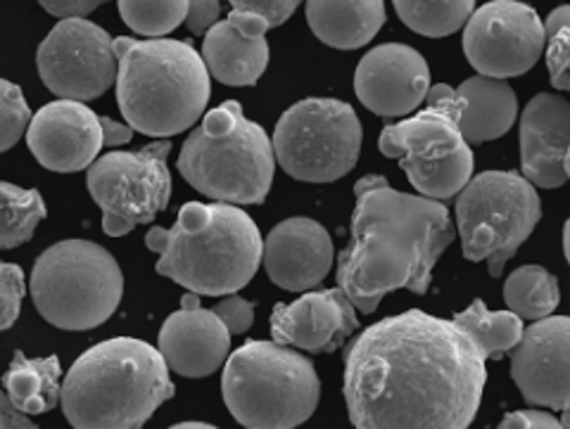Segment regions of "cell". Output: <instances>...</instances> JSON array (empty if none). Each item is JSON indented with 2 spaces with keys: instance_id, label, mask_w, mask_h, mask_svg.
Wrapping results in <instances>:
<instances>
[{
  "instance_id": "6da1fadb",
  "label": "cell",
  "mask_w": 570,
  "mask_h": 429,
  "mask_svg": "<svg viewBox=\"0 0 570 429\" xmlns=\"http://www.w3.org/2000/svg\"><path fill=\"white\" fill-rule=\"evenodd\" d=\"M485 361L454 320L419 309L383 318L345 353L350 420L354 429H469Z\"/></svg>"
},
{
  "instance_id": "7a4b0ae2",
  "label": "cell",
  "mask_w": 570,
  "mask_h": 429,
  "mask_svg": "<svg viewBox=\"0 0 570 429\" xmlns=\"http://www.w3.org/2000/svg\"><path fill=\"white\" fill-rule=\"evenodd\" d=\"M352 242L337 257V285L362 313L387 292L425 295L433 266L454 242L450 209L438 200L392 190L383 176L354 186Z\"/></svg>"
},
{
  "instance_id": "3957f363",
  "label": "cell",
  "mask_w": 570,
  "mask_h": 429,
  "mask_svg": "<svg viewBox=\"0 0 570 429\" xmlns=\"http://www.w3.org/2000/svg\"><path fill=\"white\" fill-rule=\"evenodd\" d=\"M146 245L159 255L155 271L193 295H236L255 278L264 242L257 223L226 202H188L176 223L150 228Z\"/></svg>"
},
{
  "instance_id": "277c9868",
  "label": "cell",
  "mask_w": 570,
  "mask_h": 429,
  "mask_svg": "<svg viewBox=\"0 0 570 429\" xmlns=\"http://www.w3.org/2000/svg\"><path fill=\"white\" fill-rule=\"evenodd\" d=\"M171 397L174 382L159 349L115 337L69 368L60 403L75 429H142Z\"/></svg>"
},
{
  "instance_id": "5b68a950",
  "label": "cell",
  "mask_w": 570,
  "mask_h": 429,
  "mask_svg": "<svg viewBox=\"0 0 570 429\" xmlns=\"http://www.w3.org/2000/svg\"><path fill=\"white\" fill-rule=\"evenodd\" d=\"M117 102L129 127L150 138H171L198 121L212 96L203 56L186 41L129 36L115 39Z\"/></svg>"
},
{
  "instance_id": "8992f818",
  "label": "cell",
  "mask_w": 570,
  "mask_h": 429,
  "mask_svg": "<svg viewBox=\"0 0 570 429\" xmlns=\"http://www.w3.org/2000/svg\"><path fill=\"white\" fill-rule=\"evenodd\" d=\"M178 171L198 192L226 204H262L272 190L276 154L272 138L243 114L236 100L203 117L181 148Z\"/></svg>"
},
{
  "instance_id": "52a82bcc",
  "label": "cell",
  "mask_w": 570,
  "mask_h": 429,
  "mask_svg": "<svg viewBox=\"0 0 570 429\" xmlns=\"http://www.w3.org/2000/svg\"><path fill=\"white\" fill-rule=\"evenodd\" d=\"M222 395L245 429H295L314 416L321 385L305 353L276 342H247L228 356Z\"/></svg>"
},
{
  "instance_id": "ba28073f",
  "label": "cell",
  "mask_w": 570,
  "mask_h": 429,
  "mask_svg": "<svg viewBox=\"0 0 570 429\" xmlns=\"http://www.w3.org/2000/svg\"><path fill=\"white\" fill-rule=\"evenodd\" d=\"M29 295L50 326L83 332L102 326L124 295L117 259L91 240L48 247L33 263Z\"/></svg>"
},
{
  "instance_id": "9c48e42d",
  "label": "cell",
  "mask_w": 570,
  "mask_h": 429,
  "mask_svg": "<svg viewBox=\"0 0 570 429\" xmlns=\"http://www.w3.org/2000/svg\"><path fill=\"white\" fill-rule=\"evenodd\" d=\"M459 114L454 88L438 83L419 114L390 123L381 133V152L400 159L409 183L428 200H450L473 178V150L461 136Z\"/></svg>"
},
{
  "instance_id": "30bf717a",
  "label": "cell",
  "mask_w": 570,
  "mask_h": 429,
  "mask_svg": "<svg viewBox=\"0 0 570 429\" xmlns=\"http://www.w3.org/2000/svg\"><path fill=\"white\" fill-rule=\"evenodd\" d=\"M540 194L525 176L515 171H483L459 192L456 228L463 257L488 261L490 276L519 252L540 223Z\"/></svg>"
},
{
  "instance_id": "8fae6325",
  "label": "cell",
  "mask_w": 570,
  "mask_h": 429,
  "mask_svg": "<svg viewBox=\"0 0 570 429\" xmlns=\"http://www.w3.org/2000/svg\"><path fill=\"white\" fill-rule=\"evenodd\" d=\"M362 121L347 102L307 98L285 110L272 138L281 169L305 183L347 176L362 152Z\"/></svg>"
},
{
  "instance_id": "7c38bea8",
  "label": "cell",
  "mask_w": 570,
  "mask_h": 429,
  "mask_svg": "<svg viewBox=\"0 0 570 429\" xmlns=\"http://www.w3.org/2000/svg\"><path fill=\"white\" fill-rule=\"evenodd\" d=\"M169 150L171 140H163L138 152H110L88 167L86 186L102 209L107 236H127L167 209L171 198Z\"/></svg>"
},
{
  "instance_id": "4fadbf2b",
  "label": "cell",
  "mask_w": 570,
  "mask_h": 429,
  "mask_svg": "<svg viewBox=\"0 0 570 429\" xmlns=\"http://www.w3.org/2000/svg\"><path fill=\"white\" fill-rule=\"evenodd\" d=\"M36 67L48 91L60 100H96L117 83L115 41L102 27L71 17L46 36Z\"/></svg>"
},
{
  "instance_id": "5bb4252c",
  "label": "cell",
  "mask_w": 570,
  "mask_h": 429,
  "mask_svg": "<svg viewBox=\"0 0 570 429\" xmlns=\"http://www.w3.org/2000/svg\"><path fill=\"white\" fill-rule=\"evenodd\" d=\"M544 43L540 14L519 0H492L463 27V52L478 74L492 79L525 74L538 64Z\"/></svg>"
},
{
  "instance_id": "9a60e30c",
  "label": "cell",
  "mask_w": 570,
  "mask_h": 429,
  "mask_svg": "<svg viewBox=\"0 0 570 429\" xmlns=\"http://www.w3.org/2000/svg\"><path fill=\"white\" fill-rule=\"evenodd\" d=\"M511 378L530 406H570V316H547L513 347Z\"/></svg>"
},
{
  "instance_id": "2e32d148",
  "label": "cell",
  "mask_w": 570,
  "mask_h": 429,
  "mask_svg": "<svg viewBox=\"0 0 570 429\" xmlns=\"http://www.w3.org/2000/svg\"><path fill=\"white\" fill-rule=\"evenodd\" d=\"M431 91V69L419 50L383 43L368 50L354 71V93L379 117H404L419 110Z\"/></svg>"
},
{
  "instance_id": "e0dca14e",
  "label": "cell",
  "mask_w": 570,
  "mask_h": 429,
  "mask_svg": "<svg viewBox=\"0 0 570 429\" xmlns=\"http://www.w3.org/2000/svg\"><path fill=\"white\" fill-rule=\"evenodd\" d=\"M31 154L48 171L75 173L91 167L102 148L100 117L77 100H56L31 117Z\"/></svg>"
},
{
  "instance_id": "ac0fdd59",
  "label": "cell",
  "mask_w": 570,
  "mask_h": 429,
  "mask_svg": "<svg viewBox=\"0 0 570 429\" xmlns=\"http://www.w3.org/2000/svg\"><path fill=\"white\" fill-rule=\"evenodd\" d=\"M159 353L184 378H207L217 372L230 349V332L222 318L200 307V297L186 292L181 309L174 311L159 330Z\"/></svg>"
},
{
  "instance_id": "d6986e66",
  "label": "cell",
  "mask_w": 570,
  "mask_h": 429,
  "mask_svg": "<svg viewBox=\"0 0 570 429\" xmlns=\"http://www.w3.org/2000/svg\"><path fill=\"white\" fill-rule=\"evenodd\" d=\"M356 328H360L356 309L341 288L307 292L288 307L276 303L272 313L274 342L309 353L341 349Z\"/></svg>"
},
{
  "instance_id": "ffe728a7",
  "label": "cell",
  "mask_w": 570,
  "mask_h": 429,
  "mask_svg": "<svg viewBox=\"0 0 570 429\" xmlns=\"http://www.w3.org/2000/svg\"><path fill=\"white\" fill-rule=\"evenodd\" d=\"M262 261L281 290L305 292L331 273L333 242L318 221L305 217L288 219L269 232Z\"/></svg>"
},
{
  "instance_id": "44dd1931",
  "label": "cell",
  "mask_w": 570,
  "mask_h": 429,
  "mask_svg": "<svg viewBox=\"0 0 570 429\" xmlns=\"http://www.w3.org/2000/svg\"><path fill=\"white\" fill-rule=\"evenodd\" d=\"M269 22L255 12L234 10L205 33L203 60L224 86H255L269 67Z\"/></svg>"
},
{
  "instance_id": "7402d4cb",
  "label": "cell",
  "mask_w": 570,
  "mask_h": 429,
  "mask_svg": "<svg viewBox=\"0 0 570 429\" xmlns=\"http://www.w3.org/2000/svg\"><path fill=\"white\" fill-rule=\"evenodd\" d=\"M570 148V102L561 96H534L521 117L523 176L538 188H561L568 178L563 159Z\"/></svg>"
},
{
  "instance_id": "603a6c76",
  "label": "cell",
  "mask_w": 570,
  "mask_h": 429,
  "mask_svg": "<svg viewBox=\"0 0 570 429\" xmlns=\"http://www.w3.org/2000/svg\"><path fill=\"white\" fill-rule=\"evenodd\" d=\"M454 93L461 102L459 129L469 146L502 138L519 114V98L507 79L475 74L454 88Z\"/></svg>"
},
{
  "instance_id": "cb8c5ba5",
  "label": "cell",
  "mask_w": 570,
  "mask_h": 429,
  "mask_svg": "<svg viewBox=\"0 0 570 429\" xmlns=\"http://www.w3.org/2000/svg\"><path fill=\"white\" fill-rule=\"evenodd\" d=\"M307 22L318 41L356 50L376 39L385 24L383 0H307Z\"/></svg>"
},
{
  "instance_id": "d4e9b609",
  "label": "cell",
  "mask_w": 570,
  "mask_h": 429,
  "mask_svg": "<svg viewBox=\"0 0 570 429\" xmlns=\"http://www.w3.org/2000/svg\"><path fill=\"white\" fill-rule=\"evenodd\" d=\"M60 359H27L22 351L12 356V363L3 375L6 395L12 406L24 416H41L60 403Z\"/></svg>"
},
{
  "instance_id": "484cf974",
  "label": "cell",
  "mask_w": 570,
  "mask_h": 429,
  "mask_svg": "<svg viewBox=\"0 0 570 429\" xmlns=\"http://www.w3.org/2000/svg\"><path fill=\"white\" fill-rule=\"evenodd\" d=\"M454 323L466 332L485 359H499L521 342L523 318L513 311H488L485 301L475 299L466 311L454 316Z\"/></svg>"
},
{
  "instance_id": "4316f807",
  "label": "cell",
  "mask_w": 570,
  "mask_h": 429,
  "mask_svg": "<svg viewBox=\"0 0 570 429\" xmlns=\"http://www.w3.org/2000/svg\"><path fill=\"white\" fill-rule=\"evenodd\" d=\"M507 307L525 320H542L559 307V280L542 266H521L504 285Z\"/></svg>"
},
{
  "instance_id": "83f0119b",
  "label": "cell",
  "mask_w": 570,
  "mask_h": 429,
  "mask_svg": "<svg viewBox=\"0 0 570 429\" xmlns=\"http://www.w3.org/2000/svg\"><path fill=\"white\" fill-rule=\"evenodd\" d=\"M400 20L428 39H442L466 27L475 0H392Z\"/></svg>"
},
{
  "instance_id": "f1b7e54d",
  "label": "cell",
  "mask_w": 570,
  "mask_h": 429,
  "mask_svg": "<svg viewBox=\"0 0 570 429\" xmlns=\"http://www.w3.org/2000/svg\"><path fill=\"white\" fill-rule=\"evenodd\" d=\"M46 213L48 209L39 190H22L12 183H0V249L29 242Z\"/></svg>"
},
{
  "instance_id": "f546056e",
  "label": "cell",
  "mask_w": 570,
  "mask_h": 429,
  "mask_svg": "<svg viewBox=\"0 0 570 429\" xmlns=\"http://www.w3.org/2000/svg\"><path fill=\"white\" fill-rule=\"evenodd\" d=\"M190 0H119V14L140 36L163 39L186 22Z\"/></svg>"
},
{
  "instance_id": "4dcf8cb0",
  "label": "cell",
  "mask_w": 570,
  "mask_h": 429,
  "mask_svg": "<svg viewBox=\"0 0 570 429\" xmlns=\"http://www.w3.org/2000/svg\"><path fill=\"white\" fill-rule=\"evenodd\" d=\"M31 123L29 102L20 86L0 79V152H8L17 146Z\"/></svg>"
},
{
  "instance_id": "1f68e13d",
  "label": "cell",
  "mask_w": 570,
  "mask_h": 429,
  "mask_svg": "<svg viewBox=\"0 0 570 429\" xmlns=\"http://www.w3.org/2000/svg\"><path fill=\"white\" fill-rule=\"evenodd\" d=\"M24 273L20 266L0 261V332L10 330L22 313Z\"/></svg>"
},
{
  "instance_id": "d6a6232c",
  "label": "cell",
  "mask_w": 570,
  "mask_h": 429,
  "mask_svg": "<svg viewBox=\"0 0 570 429\" xmlns=\"http://www.w3.org/2000/svg\"><path fill=\"white\" fill-rule=\"evenodd\" d=\"M547 67L551 86L570 91V29H561L547 41Z\"/></svg>"
},
{
  "instance_id": "836d02e7",
  "label": "cell",
  "mask_w": 570,
  "mask_h": 429,
  "mask_svg": "<svg viewBox=\"0 0 570 429\" xmlns=\"http://www.w3.org/2000/svg\"><path fill=\"white\" fill-rule=\"evenodd\" d=\"M212 311L222 318L230 335H243L255 323V301H247L238 295H228Z\"/></svg>"
},
{
  "instance_id": "e575fe53",
  "label": "cell",
  "mask_w": 570,
  "mask_h": 429,
  "mask_svg": "<svg viewBox=\"0 0 570 429\" xmlns=\"http://www.w3.org/2000/svg\"><path fill=\"white\" fill-rule=\"evenodd\" d=\"M228 3L238 12L262 14L274 29V27H281L285 20H291L302 0H228Z\"/></svg>"
},
{
  "instance_id": "d590c367",
  "label": "cell",
  "mask_w": 570,
  "mask_h": 429,
  "mask_svg": "<svg viewBox=\"0 0 570 429\" xmlns=\"http://www.w3.org/2000/svg\"><path fill=\"white\" fill-rule=\"evenodd\" d=\"M219 14H222L219 0H190L186 27L195 36H205L214 24L219 22Z\"/></svg>"
},
{
  "instance_id": "8d00e7d4",
  "label": "cell",
  "mask_w": 570,
  "mask_h": 429,
  "mask_svg": "<svg viewBox=\"0 0 570 429\" xmlns=\"http://www.w3.org/2000/svg\"><path fill=\"white\" fill-rule=\"evenodd\" d=\"M497 429H566L561 420H557L547 410H513Z\"/></svg>"
},
{
  "instance_id": "74e56055",
  "label": "cell",
  "mask_w": 570,
  "mask_h": 429,
  "mask_svg": "<svg viewBox=\"0 0 570 429\" xmlns=\"http://www.w3.org/2000/svg\"><path fill=\"white\" fill-rule=\"evenodd\" d=\"M41 8L60 20H71V17H86L107 0H39Z\"/></svg>"
},
{
  "instance_id": "f35d334b",
  "label": "cell",
  "mask_w": 570,
  "mask_h": 429,
  "mask_svg": "<svg viewBox=\"0 0 570 429\" xmlns=\"http://www.w3.org/2000/svg\"><path fill=\"white\" fill-rule=\"evenodd\" d=\"M0 429H39L29 416L20 413L6 395V389H0Z\"/></svg>"
},
{
  "instance_id": "ab89813d",
  "label": "cell",
  "mask_w": 570,
  "mask_h": 429,
  "mask_svg": "<svg viewBox=\"0 0 570 429\" xmlns=\"http://www.w3.org/2000/svg\"><path fill=\"white\" fill-rule=\"evenodd\" d=\"M100 129H102V146L107 148L124 146V142H129L134 136V129L129 123H117L107 117H100Z\"/></svg>"
},
{
  "instance_id": "60d3db41",
  "label": "cell",
  "mask_w": 570,
  "mask_h": 429,
  "mask_svg": "<svg viewBox=\"0 0 570 429\" xmlns=\"http://www.w3.org/2000/svg\"><path fill=\"white\" fill-rule=\"evenodd\" d=\"M561 29H570V6H561V8H557L554 12H551V14L547 17V22H544V36H547V41L554 39V36H557Z\"/></svg>"
},
{
  "instance_id": "b9f144b4",
  "label": "cell",
  "mask_w": 570,
  "mask_h": 429,
  "mask_svg": "<svg viewBox=\"0 0 570 429\" xmlns=\"http://www.w3.org/2000/svg\"><path fill=\"white\" fill-rule=\"evenodd\" d=\"M169 429H219V427L207 425V422H178V425H171Z\"/></svg>"
},
{
  "instance_id": "7bdbcfd3",
  "label": "cell",
  "mask_w": 570,
  "mask_h": 429,
  "mask_svg": "<svg viewBox=\"0 0 570 429\" xmlns=\"http://www.w3.org/2000/svg\"><path fill=\"white\" fill-rule=\"evenodd\" d=\"M563 249H566V259L570 263V219L563 226Z\"/></svg>"
},
{
  "instance_id": "ee69618b",
  "label": "cell",
  "mask_w": 570,
  "mask_h": 429,
  "mask_svg": "<svg viewBox=\"0 0 570 429\" xmlns=\"http://www.w3.org/2000/svg\"><path fill=\"white\" fill-rule=\"evenodd\" d=\"M563 171H566V178H570V148H568L566 159H563Z\"/></svg>"
},
{
  "instance_id": "f6af8a7d",
  "label": "cell",
  "mask_w": 570,
  "mask_h": 429,
  "mask_svg": "<svg viewBox=\"0 0 570 429\" xmlns=\"http://www.w3.org/2000/svg\"><path fill=\"white\" fill-rule=\"evenodd\" d=\"M561 422H563V427H566V429H570V406H568V408H563V418H561Z\"/></svg>"
}]
</instances>
